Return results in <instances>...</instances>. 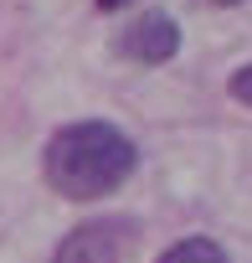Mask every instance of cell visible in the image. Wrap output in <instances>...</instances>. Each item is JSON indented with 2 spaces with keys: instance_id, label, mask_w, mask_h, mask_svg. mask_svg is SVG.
Wrapping results in <instances>:
<instances>
[{
  "instance_id": "cell-3",
  "label": "cell",
  "mask_w": 252,
  "mask_h": 263,
  "mask_svg": "<svg viewBox=\"0 0 252 263\" xmlns=\"http://www.w3.org/2000/svg\"><path fill=\"white\" fill-rule=\"evenodd\" d=\"M175 52H180V21L170 11H144L118 31V57L139 67H165Z\"/></svg>"
},
{
  "instance_id": "cell-1",
  "label": "cell",
  "mask_w": 252,
  "mask_h": 263,
  "mask_svg": "<svg viewBox=\"0 0 252 263\" xmlns=\"http://www.w3.org/2000/svg\"><path fill=\"white\" fill-rule=\"evenodd\" d=\"M139 171V145L108 119H72L41 145V176L62 201H108Z\"/></svg>"
},
{
  "instance_id": "cell-6",
  "label": "cell",
  "mask_w": 252,
  "mask_h": 263,
  "mask_svg": "<svg viewBox=\"0 0 252 263\" xmlns=\"http://www.w3.org/2000/svg\"><path fill=\"white\" fill-rule=\"evenodd\" d=\"M123 6H129V0H93V11H103V16L108 11H123Z\"/></svg>"
},
{
  "instance_id": "cell-4",
  "label": "cell",
  "mask_w": 252,
  "mask_h": 263,
  "mask_svg": "<svg viewBox=\"0 0 252 263\" xmlns=\"http://www.w3.org/2000/svg\"><path fill=\"white\" fill-rule=\"evenodd\" d=\"M155 263H232V253L216 242V237H206V232H196V237H180V242H170Z\"/></svg>"
},
{
  "instance_id": "cell-7",
  "label": "cell",
  "mask_w": 252,
  "mask_h": 263,
  "mask_svg": "<svg viewBox=\"0 0 252 263\" xmlns=\"http://www.w3.org/2000/svg\"><path fill=\"white\" fill-rule=\"evenodd\" d=\"M211 6H242V0H211Z\"/></svg>"
},
{
  "instance_id": "cell-2",
  "label": "cell",
  "mask_w": 252,
  "mask_h": 263,
  "mask_svg": "<svg viewBox=\"0 0 252 263\" xmlns=\"http://www.w3.org/2000/svg\"><path fill=\"white\" fill-rule=\"evenodd\" d=\"M144 227L129 212H108V217H88L77 227H67L52 248L47 263H129L139 248Z\"/></svg>"
},
{
  "instance_id": "cell-5",
  "label": "cell",
  "mask_w": 252,
  "mask_h": 263,
  "mask_svg": "<svg viewBox=\"0 0 252 263\" xmlns=\"http://www.w3.org/2000/svg\"><path fill=\"white\" fill-rule=\"evenodd\" d=\"M226 93H232L242 108H252V62H242V67L226 78Z\"/></svg>"
}]
</instances>
